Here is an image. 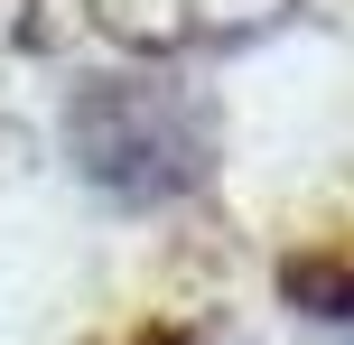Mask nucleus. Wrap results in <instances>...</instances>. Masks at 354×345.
I'll return each mask as SVG.
<instances>
[{
	"label": "nucleus",
	"instance_id": "obj_1",
	"mask_svg": "<svg viewBox=\"0 0 354 345\" xmlns=\"http://www.w3.org/2000/svg\"><path fill=\"white\" fill-rule=\"evenodd\" d=\"M66 149L103 196L122 205H168L187 187H205L214 168V122L187 84L159 75H93L66 112Z\"/></svg>",
	"mask_w": 354,
	"mask_h": 345
},
{
	"label": "nucleus",
	"instance_id": "obj_2",
	"mask_svg": "<svg viewBox=\"0 0 354 345\" xmlns=\"http://www.w3.org/2000/svg\"><path fill=\"white\" fill-rule=\"evenodd\" d=\"M289 299H308L317 317H354V271H336V261H289Z\"/></svg>",
	"mask_w": 354,
	"mask_h": 345
}]
</instances>
